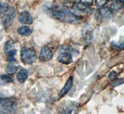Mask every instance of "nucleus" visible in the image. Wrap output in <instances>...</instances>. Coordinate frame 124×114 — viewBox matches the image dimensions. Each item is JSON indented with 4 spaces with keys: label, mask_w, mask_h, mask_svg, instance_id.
<instances>
[{
    "label": "nucleus",
    "mask_w": 124,
    "mask_h": 114,
    "mask_svg": "<svg viewBox=\"0 0 124 114\" xmlns=\"http://www.w3.org/2000/svg\"><path fill=\"white\" fill-rule=\"evenodd\" d=\"M56 19L64 23L73 24L79 20V17L68 11H56L54 13Z\"/></svg>",
    "instance_id": "f257e3e1"
},
{
    "label": "nucleus",
    "mask_w": 124,
    "mask_h": 114,
    "mask_svg": "<svg viewBox=\"0 0 124 114\" xmlns=\"http://www.w3.org/2000/svg\"><path fill=\"white\" fill-rule=\"evenodd\" d=\"M16 107L17 102L14 98L0 99V107L2 108L0 113H14Z\"/></svg>",
    "instance_id": "f03ea898"
},
{
    "label": "nucleus",
    "mask_w": 124,
    "mask_h": 114,
    "mask_svg": "<svg viewBox=\"0 0 124 114\" xmlns=\"http://www.w3.org/2000/svg\"><path fill=\"white\" fill-rule=\"evenodd\" d=\"M21 57L23 63L25 65H32L36 60L35 51L32 48H27L24 47L21 49Z\"/></svg>",
    "instance_id": "7ed1b4c3"
},
{
    "label": "nucleus",
    "mask_w": 124,
    "mask_h": 114,
    "mask_svg": "<svg viewBox=\"0 0 124 114\" xmlns=\"http://www.w3.org/2000/svg\"><path fill=\"white\" fill-rule=\"evenodd\" d=\"M77 108H78V104L76 103L73 102H63V103L59 106V111L61 114H72L75 111L77 112L78 110H76Z\"/></svg>",
    "instance_id": "20e7f679"
},
{
    "label": "nucleus",
    "mask_w": 124,
    "mask_h": 114,
    "mask_svg": "<svg viewBox=\"0 0 124 114\" xmlns=\"http://www.w3.org/2000/svg\"><path fill=\"white\" fill-rule=\"evenodd\" d=\"M6 15L4 16L2 21L4 27H6V28L9 27L13 23L16 15V11L14 9H9Z\"/></svg>",
    "instance_id": "39448f33"
},
{
    "label": "nucleus",
    "mask_w": 124,
    "mask_h": 114,
    "mask_svg": "<svg viewBox=\"0 0 124 114\" xmlns=\"http://www.w3.org/2000/svg\"><path fill=\"white\" fill-rule=\"evenodd\" d=\"M82 36L87 44H90L93 39V29L88 24H86L82 30Z\"/></svg>",
    "instance_id": "423d86ee"
},
{
    "label": "nucleus",
    "mask_w": 124,
    "mask_h": 114,
    "mask_svg": "<svg viewBox=\"0 0 124 114\" xmlns=\"http://www.w3.org/2000/svg\"><path fill=\"white\" fill-rule=\"evenodd\" d=\"M14 45H15V42L13 40H8L5 44L4 50L8 56H14L16 55L17 50L15 49Z\"/></svg>",
    "instance_id": "0eeeda50"
},
{
    "label": "nucleus",
    "mask_w": 124,
    "mask_h": 114,
    "mask_svg": "<svg viewBox=\"0 0 124 114\" xmlns=\"http://www.w3.org/2000/svg\"><path fill=\"white\" fill-rule=\"evenodd\" d=\"M57 60L61 63L68 65L73 61V56L71 53H70L68 51L63 52L58 55L57 57Z\"/></svg>",
    "instance_id": "6e6552de"
},
{
    "label": "nucleus",
    "mask_w": 124,
    "mask_h": 114,
    "mask_svg": "<svg viewBox=\"0 0 124 114\" xmlns=\"http://www.w3.org/2000/svg\"><path fill=\"white\" fill-rule=\"evenodd\" d=\"M53 58L52 52L47 46H45L42 48L40 53L39 59L42 61H48Z\"/></svg>",
    "instance_id": "1a4fd4ad"
},
{
    "label": "nucleus",
    "mask_w": 124,
    "mask_h": 114,
    "mask_svg": "<svg viewBox=\"0 0 124 114\" xmlns=\"http://www.w3.org/2000/svg\"><path fill=\"white\" fill-rule=\"evenodd\" d=\"M18 21L20 23L24 24H32L33 23V18L28 11H23L19 15Z\"/></svg>",
    "instance_id": "9d476101"
},
{
    "label": "nucleus",
    "mask_w": 124,
    "mask_h": 114,
    "mask_svg": "<svg viewBox=\"0 0 124 114\" xmlns=\"http://www.w3.org/2000/svg\"><path fill=\"white\" fill-rule=\"evenodd\" d=\"M73 84V77L71 76L68 78V79L66 81V84L64 86V87H63V89H62V91L60 92L59 94V99H61L62 97L65 96V95H66L68 94V92L70 91V89H71L72 86Z\"/></svg>",
    "instance_id": "9b49d317"
},
{
    "label": "nucleus",
    "mask_w": 124,
    "mask_h": 114,
    "mask_svg": "<svg viewBox=\"0 0 124 114\" xmlns=\"http://www.w3.org/2000/svg\"><path fill=\"white\" fill-rule=\"evenodd\" d=\"M99 15L101 16L102 18L105 19H110L112 17V12L110 10V9L108 8H101L99 10Z\"/></svg>",
    "instance_id": "f8f14e48"
},
{
    "label": "nucleus",
    "mask_w": 124,
    "mask_h": 114,
    "mask_svg": "<svg viewBox=\"0 0 124 114\" xmlns=\"http://www.w3.org/2000/svg\"><path fill=\"white\" fill-rule=\"evenodd\" d=\"M29 76V73L26 69H22L17 73V79L20 83H23L27 80Z\"/></svg>",
    "instance_id": "ddd939ff"
},
{
    "label": "nucleus",
    "mask_w": 124,
    "mask_h": 114,
    "mask_svg": "<svg viewBox=\"0 0 124 114\" xmlns=\"http://www.w3.org/2000/svg\"><path fill=\"white\" fill-rule=\"evenodd\" d=\"M17 33L24 36H29L32 33V30L27 26H22L18 28Z\"/></svg>",
    "instance_id": "4468645a"
},
{
    "label": "nucleus",
    "mask_w": 124,
    "mask_h": 114,
    "mask_svg": "<svg viewBox=\"0 0 124 114\" xmlns=\"http://www.w3.org/2000/svg\"><path fill=\"white\" fill-rule=\"evenodd\" d=\"M13 82V79L11 76L8 75H1L0 76V84L5 85L7 84L11 83Z\"/></svg>",
    "instance_id": "2eb2a0df"
},
{
    "label": "nucleus",
    "mask_w": 124,
    "mask_h": 114,
    "mask_svg": "<svg viewBox=\"0 0 124 114\" xmlns=\"http://www.w3.org/2000/svg\"><path fill=\"white\" fill-rule=\"evenodd\" d=\"M17 69H18L17 66H15L13 64H9L6 68V72L10 75H13V74L15 73L16 72H17Z\"/></svg>",
    "instance_id": "dca6fc26"
},
{
    "label": "nucleus",
    "mask_w": 124,
    "mask_h": 114,
    "mask_svg": "<svg viewBox=\"0 0 124 114\" xmlns=\"http://www.w3.org/2000/svg\"><path fill=\"white\" fill-rule=\"evenodd\" d=\"M10 9L9 5L6 3H0V14L6 13Z\"/></svg>",
    "instance_id": "f3484780"
},
{
    "label": "nucleus",
    "mask_w": 124,
    "mask_h": 114,
    "mask_svg": "<svg viewBox=\"0 0 124 114\" xmlns=\"http://www.w3.org/2000/svg\"><path fill=\"white\" fill-rule=\"evenodd\" d=\"M77 7L78 9L81 11L83 12H89L90 11V8H89V6H87V4H85L83 3H78L77 5Z\"/></svg>",
    "instance_id": "a211bd4d"
},
{
    "label": "nucleus",
    "mask_w": 124,
    "mask_h": 114,
    "mask_svg": "<svg viewBox=\"0 0 124 114\" xmlns=\"http://www.w3.org/2000/svg\"><path fill=\"white\" fill-rule=\"evenodd\" d=\"M110 6H111V8L114 10L120 9H121L122 8V2L116 1L114 3H113Z\"/></svg>",
    "instance_id": "6ab92c4d"
},
{
    "label": "nucleus",
    "mask_w": 124,
    "mask_h": 114,
    "mask_svg": "<svg viewBox=\"0 0 124 114\" xmlns=\"http://www.w3.org/2000/svg\"><path fill=\"white\" fill-rule=\"evenodd\" d=\"M117 73L116 71H112L109 75H108V78L110 81H114L116 79V78L117 77Z\"/></svg>",
    "instance_id": "aec40b11"
},
{
    "label": "nucleus",
    "mask_w": 124,
    "mask_h": 114,
    "mask_svg": "<svg viewBox=\"0 0 124 114\" xmlns=\"http://www.w3.org/2000/svg\"><path fill=\"white\" fill-rule=\"evenodd\" d=\"M107 2V0H96V3L98 6H103Z\"/></svg>",
    "instance_id": "412c9836"
},
{
    "label": "nucleus",
    "mask_w": 124,
    "mask_h": 114,
    "mask_svg": "<svg viewBox=\"0 0 124 114\" xmlns=\"http://www.w3.org/2000/svg\"><path fill=\"white\" fill-rule=\"evenodd\" d=\"M112 46L114 47V48H116V49L122 50L124 48V43H122L120 45H117V44H114V43H112Z\"/></svg>",
    "instance_id": "4be33fe9"
},
{
    "label": "nucleus",
    "mask_w": 124,
    "mask_h": 114,
    "mask_svg": "<svg viewBox=\"0 0 124 114\" xmlns=\"http://www.w3.org/2000/svg\"><path fill=\"white\" fill-rule=\"evenodd\" d=\"M123 83H124V79L122 78V79H118V80H117L116 81H115L114 83H113V86H119V85L122 84H123Z\"/></svg>",
    "instance_id": "5701e85b"
},
{
    "label": "nucleus",
    "mask_w": 124,
    "mask_h": 114,
    "mask_svg": "<svg viewBox=\"0 0 124 114\" xmlns=\"http://www.w3.org/2000/svg\"><path fill=\"white\" fill-rule=\"evenodd\" d=\"M7 60L8 61L10 62V63H13V62H15L16 61L15 58H14V56H8Z\"/></svg>",
    "instance_id": "b1692460"
},
{
    "label": "nucleus",
    "mask_w": 124,
    "mask_h": 114,
    "mask_svg": "<svg viewBox=\"0 0 124 114\" xmlns=\"http://www.w3.org/2000/svg\"><path fill=\"white\" fill-rule=\"evenodd\" d=\"M83 3L87 4V6H89V4H92L93 3V0H83Z\"/></svg>",
    "instance_id": "393cba45"
},
{
    "label": "nucleus",
    "mask_w": 124,
    "mask_h": 114,
    "mask_svg": "<svg viewBox=\"0 0 124 114\" xmlns=\"http://www.w3.org/2000/svg\"><path fill=\"white\" fill-rule=\"evenodd\" d=\"M107 1H108V0H107ZM109 1H112V0H109Z\"/></svg>",
    "instance_id": "a878e982"
},
{
    "label": "nucleus",
    "mask_w": 124,
    "mask_h": 114,
    "mask_svg": "<svg viewBox=\"0 0 124 114\" xmlns=\"http://www.w3.org/2000/svg\"><path fill=\"white\" fill-rule=\"evenodd\" d=\"M74 1H76V0H74Z\"/></svg>",
    "instance_id": "bb28decb"
}]
</instances>
